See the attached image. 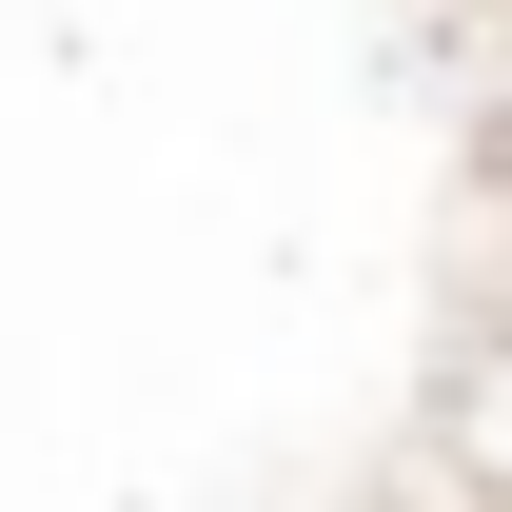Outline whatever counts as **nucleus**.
Returning <instances> with one entry per match:
<instances>
[{"instance_id":"f257e3e1","label":"nucleus","mask_w":512,"mask_h":512,"mask_svg":"<svg viewBox=\"0 0 512 512\" xmlns=\"http://www.w3.org/2000/svg\"><path fill=\"white\" fill-rule=\"evenodd\" d=\"M473 453H493V473H512V375H493V394H473Z\"/></svg>"}]
</instances>
